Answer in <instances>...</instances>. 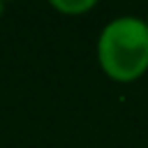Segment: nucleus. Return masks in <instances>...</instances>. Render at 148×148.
<instances>
[{"label":"nucleus","mask_w":148,"mask_h":148,"mask_svg":"<svg viewBox=\"0 0 148 148\" xmlns=\"http://www.w3.org/2000/svg\"><path fill=\"white\" fill-rule=\"evenodd\" d=\"M51 5H53L56 9H60V12H65V14H81V12L90 9V7H95V2H92V0H79V2H62V0H53Z\"/></svg>","instance_id":"nucleus-2"},{"label":"nucleus","mask_w":148,"mask_h":148,"mask_svg":"<svg viewBox=\"0 0 148 148\" xmlns=\"http://www.w3.org/2000/svg\"><path fill=\"white\" fill-rule=\"evenodd\" d=\"M102 69L113 81H134L148 69V25L136 16H118L104 25L97 42Z\"/></svg>","instance_id":"nucleus-1"},{"label":"nucleus","mask_w":148,"mask_h":148,"mask_svg":"<svg viewBox=\"0 0 148 148\" xmlns=\"http://www.w3.org/2000/svg\"><path fill=\"white\" fill-rule=\"evenodd\" d=\"M2 9H5V5H2V2H0V14H2Z\"/></svg>","instance_id":"nucleus-3"},{"label":"nucleus","mask_w":148,"mask_h":148,"mask_svg":"<svg viewBox=\"0 0 148 148\" xmlns=\"http://www.w3.org/2000/svg\"><path fill=\"white\" fill-rule=\"evenodd\" d=\"M146 25H148V21H146Z\"/></svg>","instance_id":"nucleus-4"}]
</instances>
